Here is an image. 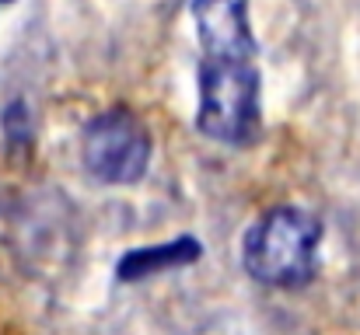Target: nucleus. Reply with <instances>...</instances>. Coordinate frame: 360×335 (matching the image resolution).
<instances>
[{
	"mask_svg": "<svg viewBox=\"0 0 360 335\" xmlns=\"http://www.w3.org/2000/svg\"><path fill=\"white\" fill-rule=\"evenodd\" d=\"M200 241L193 237H175L168 244H154V248H133L126 251L116 265V276L122 283H136V280H147L154 272H165V269H179V265H189L200 258Z\"/></svg>",
	"mask_w": 360,
	"mask_h": 335,
	"instance_id": "nucleus-5",
	"label": "nucleus"
},
{
	"mask_svg": "<svg viewBox=\"0 0 360 335\" xmlns=\"http://www.w3.org/2000/svg\"><path fill=\"white\" fill-rule=\"evenodd\" d=\"M259 67L255 60H207L200 63V112L203 136L245 147L259 136Z\"/></svg>",
	"mask_w": 360,
	"mask_h": 335,
	"instance_id": "nucleus-2",
	"label": "nucleus"
},
{
	"mask_svg": "<svg viewBox=\"0 0 360 335\" xmlns=\"http://www.w3.org/2000/svg\"><path fill=\"white\" fill-rule=\"evenodd\" d=\"M81 157L91 178L105 185H133L150 164V133L133 112L109 109L88 122Z\"/></svg>",
	"mask_w": 360,
	"mask_h": 335,
	"instance_id": "nucleus-3",
	"label": "nucleus"
},
{
	"mask_svg": "<svg viewBox=\"0 0 360 335\" xmlns=\"http://www.w3.org/2000/svg\"><path fill=\"white\" fill-rule=\"evenodd\" d=\"M322 223L297 206H276L248 227L241 262L266 287H304L319 272Z\"/></svg>",
	"mask_w": 360,
	"mask_h": 335,
	"instance_id": "nucleus-1",
	"label": "nucleus"
},
{
	"mask_svg": "<svg viewBox=\"0 0 360 335\" xmlns=\"http://www.w3.org/2000/svg\"><path fill=\"white\" fill-rule=\"evenodd\" d=\"M0 4H7V0H0Z\"/></svg>",
	"mask_w": 360,
	"mask_h": 335,
	"instance_id": "nucleus-6",
	"label": "nucleus"
},
{
	"mask_svg": "<svg viewBox=\"0 0 360 335\" xmlns=\"http://www.w3.org/2000/svg\"><path fill=\"white\" fill-rule=\"evenodd\" d=\"M193 21L207 60H255L259 46L248 28V0H193Z\"/></svg>",
	"mask_w": 360,
	"mask_h": 335,
	"instance_id": "nucleus-4",
	"label": "nucleus"
}]
</instances>
